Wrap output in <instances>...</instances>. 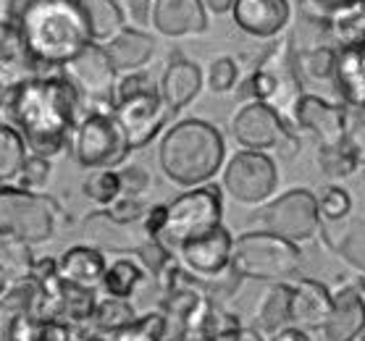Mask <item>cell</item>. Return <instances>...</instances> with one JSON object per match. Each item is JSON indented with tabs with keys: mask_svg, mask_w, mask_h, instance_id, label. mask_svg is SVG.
<instances>
[{
	"mask_svg": "<svg viewBox=\"0 0 365 341\" xmlns=\"http://www.w3.org/2000/svg\"><path fill=\"white\" fill-rule=\"evenodd\" d=\"M79 110L82 98L63 74H29L9 87L0 124L14 126L32 155L53 160L71 145Z\"/></svg>",
	"mask_w": 365,
	"mask_h": 341,
	"instance_id": "cell-1",
	"label": "cell"
},
{
	"mask_svg": "<svg viewBox=\"0 0 365 341\" xmlns=\"http://www.w3.org/2000/svg\"><path fill=\"white\" fill-rule=\"evenodd\" d=\"M14 26L29 68H63L92 45L79 0H24Z\"/></svg>",
	"mask_w": 365,
	"mask_h": 341,
	"instance_id": "cell-2",
	"label": "cell"
},
{
	"mask_svg": "<svg viewBox=\"0 0 365 341\" xmlns=\"http://www.w3.org/2000/svg\"><path fill=\"white\" fill-rule=\"evenodd\" d=\"M226 158L224 137L202 118H187L171 126L160 140L158 163L168 182L192 189L202 187L221 171Z\"/></svg>",
	"mask_w": 365,
	"mask_h": 341,
	"instance_id": "cell-3",
	"label": "cell"
},
{
	"mask_svg": "<svg viewBox=\"0 0 365 341\" xmlns=\"http://www.w3.org/2000/svg\"><path fill=\"white\" fill-rule=\"evenodd\" d=\"M302 252L297 244L268 231H247L234 239L232 268L242 278L287 283L299 273Z\"/></svg>",
	"mask_w": 365,
	"mask_h": 341,
	"instance_id": "cell-4",
	"label": "cell"
},
{
	"mask_svg": "<svg viewBox=\"0 0 365 341\" xmlns=\"http://www.w3.org/2000/svg\"><path fill=\"white\" fill-rule=\"evenodd\" d=\"M61 205L48 194L26 192L16 184L0 187V234H9L26 244L50 241L58 229Z\"/></svg>",
	"mask_w": 365,
	"mask_h": 341,
	"instance_id": "cell-5",
	"label": "cell"
},
{
	"mask_svg": "<svg viewBox=\"0 0 365 341\" xmlns=\"http://www.w3.org/2000/svg\"><path fill=\"white\" fill-rule=\"evenodd\" d=\"M224 197L213 184L192 187L166 205V226L158 239L166 247H182L184 241L197 239L202 234L221 226Z\"/></svg>",
	"mask_w": 365,
	"mask_h": 341,
	"instance_id": "cell-6",
	"label": "cell"
},
{
	"mask_svg": "<svg viewBox=\"0 0 365 341\" xmlns=\"http://www.w3.org/2000/svg\"><path fill=\"white\" fill-rule=\"evenodd\" d=\"M68 147L84 171H100V168L116 171V166H121L132 152L113 113H98V110H84V116H79Z\"/></svg>",
	"mask_w": 365,
	"mask_h": 341,
	"instance_id": "cell-7",
	"label": "cell"
},
{
	"mask_svg": "<svg viewBox=\"0 0 365 341\" xmlns=\"http://www.w3.org/2000/svg\"><path fill=\"white\" fill-rule=\"evenodd\" d=\"M61 74L74 84L84 110L113 113V90L118 82V71L110 63L103 45H87L71 63L61 68Z\"/></svg>",
	"mask_w": 365,
	"mask_h": 341,
	"instance_id": "cell-8",
	"label": "cell"
},
{
	"mask_svg": "<svg viewBox=\"0 0 365 341\" xmlns=\"http://www.w3.org/2000/svg\"><path fill=\"white\" fill-rule=\"evenodd\" d=\"M232 137L245 150H282L287 158L297 150V140L287 129L282 113L271 108L268 103L252 100L247 105H242L237 110V116L232 118Z\"/></svg>",
	"mask_w": 365,
	"mask_h": 341,
	"instance_id": "cell-9",
	"label": "cell"
},
{
	"mask_svg": "<svg viewBox=\"0 0 365 341\" xmlns=\"http://www.w3.org/2000/svg\"><path fill=\"white\" fill-rule=\"evenodd\" d=\"M260 224L268 234H276L282 239L299 244L316 236L321 229L316 194L310 189H289L282 197L271 200L260 213Z\"/></svg>",
	"mask_w": 365,
	"mask_h": 341,
	"instance_id": "cell-10",
	"label": "cell"
},
{
	"mask_svg": "<svg viewBox=\"0 0 365 341\" xmlns=\"http://www.w3.org/2000/svg\"><path fill=\"white\" fill-rule=\"evenodd\" d=\"M279 174L271 155L255 150H242L234 158H229L224 168V189L229 197L242 205H260L271 200Z\"/></svg>",
	"mask_w": 365,
	"mask_h": 341,
	"instance_id": "cell-11",
	"label": "cell"
},
{
	"mask_svg": "<svg viewBox=\"0 0 365 341\" xmlns=\"http://www.w3.org/2000/svg\"><path fill=\"white\" fill-rule=\"evenodd\" d=\"M168 116L171 113H168L166 103L160 100L158 87H150V90L113 103V118L118 121L126 142H129V150H140L150 145L166 126Z\"/></svg>",
	"mask_w": 365,
	"mask_h": 341,
	"instance_id": "cell-12",
	"label": "cell"
},
{
	"mask_svg": "<svg viewBox=\"0 0 365 341\" xmlns=\"http://www.w3.org/2000/svg\"><path fill=\"white\" fill-rule=\"evenodd\" d=\"M179 250L184 268L190 271L192 278H216L224 271L232 268V250H234V236L229 234V229L218 226L213 231L202 234L197 239L184 241Z\"/></svg>",
	"mask_w": 365,
	"mask_h": 341,
	"instance_id": "cell-13",
	"label": "cell"
},
{
	"mask_svg": "<svg viewBox=\"0 0 365 341\" xmlns=\"http://www.w3.org/2000/svg\"><path fill=\"white\" fill-rule=\"evenodd\" d=\"M292 118L299 129H305L321 142V147H331L344 140L347 132V116L344 110L326 103L318 95H299L294 108H292Z\"/></svg>",
	"mask_w": 365,
	"mask_h": 341,
	"instance_id": "cell-14",
	"label": "cell"
},
{
	"mask_svg": "<svg viewBox=\"0 0 365 341\" xmlns=\"http://www.w3.org/2000/svg\"><path fill=\"white\" fill-rule=\"evenodd\" d=\"M289 0H234L232 19L242 32L257 40H271L289 24Z\"/></svg>",
	"mask_w": 365,
	"mask_h": 341,
	"instance_id": "cell-15",
	"label": "cell"
},
{
	"mask_svg": "<svg viewBox=\"0 0 365 341\" xmlns=\"http://www.w3.org/2000/svg\"><path fill=\"white\" fill-rule=\"evenodd\" d=\"M150 21L163 37H195L207 29V11L202 0H153Z\"/></svg>",
	"mask_w": 365,
	"mask_h": 341,
	"instance_id": "cell-16",
	"label": "cell"
},
{
	"mask_svg": "<svg viewBox=\"0 0 365 341\" xmlns=\"http://www.w3.org/2000/svg\"><path fill=\"white\" fill-rule=\"evenodd\" d=\"M82 231L92 247H98L103 252H124V255H134L137 247L148 239L142 226L116 224L113 218H108L106 210H95L84 218Z\"/></svg>",
	"mask_w": 365,
	"mask_h": 341,
	"instance_id": "cell-17",
	"label": "cell"
},
{
	"mask_svg": "<svg viewBox=\"0 0 365 341\" xmlns=\"http://www.w3.org/2000/svg\"><path fill=\"white\" fill-rule=\"evenodd\" d=\"M108 268L106 252L92 244H76L68 247L58 260V281L76 289L95 291L103 283V273Z\"/></svg>",
	"mask_w": 365,
	"mask_h": 341,
	"instance_id": "cell-18",
	"label": "cell"
},
{
	"mask_svg": "<svg viewBox=\"0 0 365 341\" xmlns=\"http://www.w3.org/2000/svg\"><path fill=\"white\" fill-rule=\"evenodd\" d=\"M331 313V291L321 281L302 278L292 283L289 297V325L310 331V328H324L326 318Z\"/></svg>",
	"mask_w": 365,
	"mask_h": 341,
	"instance_id": "cell-19",
	"label": "cell"
},
{
	"mask_svg": "<svg viewBox=\"0 0 365 341\" xmlns=\"http://www.w3.org/2000/svg\"><path fill=\"white\" fill-rule=\"evenodd\" d=\"M200 90H202V71L197 63L187 61L184 56H174L168 61L158 87L160 100L166 103L168 113H179L187 108L200 95Z\"/></svg>",
	"mask_w": 365,
	"mask_h": 341,
	"instance_id": "cell-20",
	"label": "cell"
},
{
	"mask_svg": "<svg viewBox=\"0 0 365 341\" xmlns=\"http://www.w3.org/2000/svg\"><path fill=\"white\" fill-rule=\"evenodd\" d=\"M365 331V302L357 289H341L331 297V313L324 323L326 341H355Z\"/></svg>",
	"mask_w": 365,
	"mask_h": 341,
	"instance_id": "cell-21",
	"label": "cell"
},
{
	"mask_svg": "<svg viewBox=\"0 0 365 341\" xmlns=\"http://www.w3.org/2000/svg\"><path fill=\"white\" fill-rule=\"evenodd\" d=\"M106 53H108L113 68L121 74H132V71H142V66H148L153 56H155V40L153 34L142 32V29H134V26H124L121 32L103 45Z\"/></svg>",
	"mask_w": 365,
	"mask_h": 341,
	"instance_id": "cell-22",
	"label": "cell"
},
{
	"mask_svg": "<svg viewBox=\"0 0 365 341\" xmlns=\"http://www.w3.org/2000/svg\"><path fill=\"white\" fill-rule=\"evenodd\" d=\"M79 6L95 45H108L126 26L124 9L118 6V0H79Z\"/></svg>",
	"mask_w": 365,
	"mask_h": 341,
	"instance_id": "cell-23",
	"label": "cell"
},
{
	"mask_svg": "<svg viewBox=\"0 0 365 341\" xmlns=\"http://www.w3.org/2000/svg\"><path fill=\"white\" fill-rule=\"evenodd\" d=\"M145 281V268L132 258H118L113 263H108L106 273H103V291L106 297L113 300H132L137 289Z\"/></svg>",
	"mask_w": 365,
	"mask_h": 341,
	"instance_id": "cell-24",
	"label": "cell"
},
{
	"mask_svg": "<svg viewBox=\"0 0 365 341\" xmlns=\"http://www.w3.org/2000/svg\"><path fill=\"white\" fill-rule=\"evenodd\" d=\"M289 297L292 283H274L271 289L260 297L255 310L257 325L268 333H279L289 325Z\"/></svg>",
	"mask_w": 365,
	"mask_h": 341,
	"instance_id": "cell-25",
	"label": "cell"
},
{
	"mask_svg": "<svg viewBox=\"0 0 365 341\" xmlns=\"http://www.w3.org/2000/svg\"><path fill=\"white\" fill-rule=\"evenodd\" d=\"M34 252L32 244L9 236V234H0V271L9 276L11 281H24L32 273L34 266Z\"/></svg>",
	"mask_w": 365,
	"mask_h": 341,
	"instance_id": "cell-26",
	"label": "cell"
},
{
	"mask_svg": "<svg viewBox=\"0 0 365 341\" xmlns=\"http://www.w3.org/2000/svg\"><path fill=\"white\" fill-rule=\"evenodd\" d=\"M29 155L21 134L9 124H0V187L16 182L19 168Z\"/></svg>",
	"mask_w": 365,
	"mask_h": 341,
	"instance_id": "cell-27",
	"label": "cell"
},
{
	"mask_svg": "<svg viewBox=\"0 0 365 341\" xmlns=\"http://www.w3.org/2000/svg\"><path fill=\"white\" fill-rule=\"evenodd\" d=\"M92 320L100 331L108 333H124L129 325L137 320V313L129 305V300H113V297H106V300H98L95 305V313H92Z\"/></svg>",
	"mask_w": 365,
	"mask_h": 341,
	"instance_id": "cell-28",
	"label": "cell"
},
{
	"mask_svg": "<svg viewBox=\"0 0 365 341\" xmlns=\"http://www.w3.org/2000/svg\"><path fill=\"white\" fill-rule=\"evenodd\" d=\"M84 197L95 205H100V210L108 208L110 202L121 197V184H118V171L113 168H100V171H90L82 182Z\"/></svg>",
	"mask_w": 365,
	"mask_h": 341,
	"instance_id": "cell-29",
	"label": "cell"
},
{
	"mask_svg": "<svg viewBox=\"0 0 365 341\" xmlns=\"http://www.w3.org/2000/svg\"><path fill=\"white\" fill-rule=\"evenodd\" d=\"M294 71L305 74L307 79H316V82L331 79L336 74V53L331 48H307V51H299L297 58H294Z\"/></svg>",
	"mask_w": 365,
	"mask_h": 341,
	"instance_id": "cell-30",
	"label": "cell"
},
{
	"mask_svg": "<svg viewBox=\"0 0 365 341\" xmlns=\"http://www.w3.org/2000/svg\"><path fill=\"white\" fill-rule=\"evenodd\" d=\"M334 247L349 266H355L357 271L365 273V221H352Z\"/></svg>",
	"mask_w": 365,
	"mask_h": 341,
	"instance_id": "cell-31",
	"label": "cell"
},
{
	"mask_svg": "<svg viewBox=\"0 0 365 341\" xmlns=\"http://www.w3.org/2000/svg\"><path fill=\"white\" fill-rule=\"evenodd\" d=\"M50 171H53V166H50L48 158H40V155L29 152L24 163H21V168H19L16 187H21L26 192H42L50 182Z\"/></svg>",
	"mask_w": 365,
	"mask_h": 341,
	"instance_id": "cell-32",
	"label": "cell"
},
{
	"mask_svg": "<svg viewBox=\"0 0 365 341\" xmlns=\"http://www.w3.org/2000/svg\"><path fill=\"white\" fill-rule=\"evenodd\" d=\"M316 202H318V216L329 218V221H341L349 213V208H352L349 192H344L341 187H331V184L318 192Z\"/></svg>",
	"mask_w": 365,
	"mask_h": 341,
	"instance_id": "cell-33",
	"label": "cell"
},
{
	"mask_svg": "<svg viewBox=\"0 0 365 341\" xmlns=\"http://www.w3.org/2000/svg\"><path fill=\"white\" fill-rule=\"evenodd\" d=\"M237 79H240V66L229 56L216 58L207 66V87H210V92H216V95H224V92L234 90Z\"/></svg>",
	"mask_w": 365,
	"mask_h": 341,
	"instance_id": "cell-34",
	"label": "cell"
},
{
	"mask_svg": "<svg viewBox=\"0 0 365 341\" xmlns=\"http://www.w3.org/2000/svg\"><path fill=\"white\" fill-rule=\"evenodd\" d=\"M318 163L324 168V174L329 176H349L357 168V163L352 160V155L347 152L344 145H331V147H321Z\"/></svg>",
	"mask_w": 365,
	"mask_h": 341,
	"instance_id": "cell-35",
	"label": "cell"
},
{
	"mask_svg": "<svg viewBox=\"0 0 365 341\" xmlns=\"http://www.w3.org/2000/svg\"><path fill=\"white\" fill-rule=\"evenodd\" d=\"M106 213H108V218H113L116 224H124V226H132V224H140L142 218H145V213H148V208H145V202H142V197H118V200H113L108 205V208H103Z\"/></svg>",
	"mask_w": 365,
	"mask_h": 341,
	"instance_id": "cell-36",
	"label": "cell"
},
{
	"mask_svg": "<svg viewBox=\"0 0 365 341\" xmlns=\"http://www.w3.org/2000/svg\"><path fill=\"white\" fill-rule=\"evenodd\" d=\"M118 184L124 197H142L150 189V174L142 166H124L118 171Z\"/></svg>",
	"mask_w": 365,
	"mask_h": 341,
	"instance_id": "cell-37",
	"label": "cell"
},
{
	"mask_svg": "<svg viewBox=\"0 0 365 341\" xmlns=\"http://www.w3.org/2000/svg\"><path fill=\"white\" fill-rule=\"evenodd\" d=\"M341 145L347 147V152L352 155L357 166H365V121H355V124L349 126L347 132H344Z\"/></svg>",
	"mask_w": 365,
	"mask_h": 341,
	"instance_id": "cell-38",
	"label": "cell"
},
{
	"mask_svg": "<svg viewBox=\"0 0 365 341\" xmlns=\"http://www.w3.org/2000/svg\"><path fill=\"white\" fill-rule=\"evenodd\" d=\"M163 226H166V205H153V208H148V213L142 218V231H145V236L148 239H158Z\"/></svg>",
	"mask_w": 365,
	"mask_h": 341,
	"instance_id": "cell-39",
	"label": "cell"
},
{
	"mask_svg": "<svg viewBox=\"0 0 365 341\" xmlns=\"http://www.w3.org/2000/svg\"><path fill=\"white\" fill-rule=\"evenodd\" d=\"M19 79H24V76H19L16 66H0V103H3L11 84H16Z\"/></svg>",
	"mask_w": 365,
	"mask_h": 341,
	"instance_id": "cell-40",
	"label": "cell"
},
{
	"mask_svg": "<svg viewBox=\"0 0 365 341\" xmlns=\"http://www.w3.org/2000/svg\"><path fill=\"white\" fill-rule=\"evenodd\" d=\"M132 14L140 24H148L150 19V3L148 0H132Z\"/></svg>",
	"mask_w": 365,
	"mask_h": 341,
	"instance_id": "cell-41",
	"label": "cell"
},
{
	"mask_svg": "<svg viewBox=\"0 0 365 341\" xmlns=\"http://www.w3.org/2000/svg\"><path fill=\"white\" fill-rule=\"evenodd\" d=\"M202 6L213 14H229L234 6V0H202Z\"/></svg>",
	"mask_w": 365,
	"mask_h": 341,
	"instance_id": "cell-42",
	"label": "cell"
},
{
	"mask_svg": "<svg viewBox=\"0 0 365 341\" xmlns=\"http://www.w3.org/2000/svg\"><path fill=\"white\" fill-rule=\"evenodd\" d=\"M9 286H11V278L3 273V271H0V300H3V294L9 291Z\"/></svg>",
	"mask_w": 365,
	"mask_h": 341,
	"instance_id": "cell-43",
	"label": "cell"
},
{
	"mask_svg": "<svg viewBox=\"0 0 365 341\" xmlns=\"http://www.w3.org/2000/svg\"><path fill=\"white\" fill-rule=\"evenodd\" d=\"M129 3H132V0H129Z\"/></svg>",
	"mask_w": 365,
	"mask_h": 341,
	"instance_id": "cell-44",
	"label": "cell"
},
{
	"mask_svg": "<svg viewBox=\"0 0 365 341\" xmlns=\"http://www.w3.org/2000/svg\"><path fill=\"white\" fill-rule=\"evenodd\" d=\"M118 341H121V339H118Z\"/></svg>",
	"mask_w": 365,
	"mask_h": 341,
	"instance_id": "cell-45",
	"label": "cell"
}]
</instances>
